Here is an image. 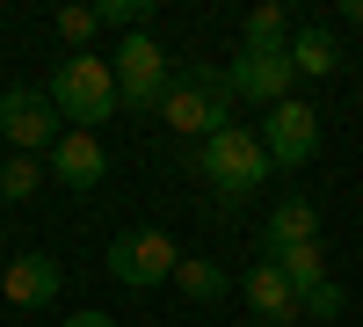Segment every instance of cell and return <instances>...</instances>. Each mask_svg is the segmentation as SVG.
<instances>
[{"instance_id": "cell-1", "label": "cell", "mask_w": 363, "mask_h": 327, "mask_svg": "<svg viewBox=\"0 0 363 327\" xmlns=\"http://www.w3.org/2000/svg\"><path fill=\"white\" fill-rule=\"evenodd\" d=\"M233 73H218V66H189V73H174L167 80V102H160V124L167 131H182V138H218L225 124H233Z\"/></svg>"}, {"instance_id": "cell-2", "label": "cell", "mask_w": 363, "mask_h": 327, "mask_svg": "<svg viewBox=\"0 0 363 327\" xmlns=\"http://www.w3.org/2000/svg\"><path fill=\"white\" fill-rule=\"evenodd\" d=\"M51 109L58 116H73V131H95L102 116H116L124 102H116V73H109V58L95 51H73V58H58V73H51Z\"/></svg>"}, {"instance_id": "cell-3", "label": "cell", "mask_w": 363, "mask_h": 327, "mask_svg": "<svg viewBox=\"0 0 363 327\" xmlns=\"http://www.w3.org/2000/svg\"><path fill=\"white\" fill-rule=\"evenodd\" d=\"M196 167L211 174V189H218L225 204H240L247 189H262L269 174H277V160H269L262 131H247V124H225L218 138H203V145H196Z\"/></svg>"}, {"instance_id": "cell-4", "label": "cell", "mask_w": 363, "mask_h": 327, "mask_svg": "<svg viewBox=\"0 0 363 327\" xmlns=\"http://www.w3.org/2000/svg\"><path fill=\"white\" fill-rule=\"evenodd\" d=\"M109 73H116V102H124V109H160L167 102V80H174L167 73V51L145 37V29L109 51Z\"/></svg>"}, {"instance_id": "cell-5", "label": "cell", "mask_w": 363, "mask_h": 327, "mask_svg": "<svg viewBox=\"0 0 363 327\" xmlns=\"http://www.w3.org/2000/svg\"><path fill=\"white\" fill-rule=\"evenodd\" d=\"M174 240L160 226H138V233H116L109 240V277L124 291H153V284H174Z\"/></svg>"}, {"instance_id": "cell-6", "label": "cell", "mask_w": 363, "mask_h": 327, "mask_svg": "<svg viewBox=\"0 0 363 327\" xmlns=\"http://www.w3.org/2000/svg\"><path fill=\"white\" fill-rule=\"evenodd\" d=\"M0 131H8L15 153H37V145H58V109L44 87H8L0 95Z\"/></svg>"}, {"instance_id": "cell-7", "label": "cell", "mask_w": 363, "mask_h": 327, "mask_svg": "<svg viewBox=\"0 0 363 327\" xmlns=\"http://www.w3.org/2000/svg\"><path fill=\"white\" fill-rule=\"evenodd\" d=\"M262 145H269V160L277 167H306L313 160V145H320V116L306 102H277L262 116Z\"/></svg>"}, {"instance_id": "cell-8", "label": "cell", "mask_w": 363, "mask_h": 327, "mask_svg": "<svg viewBox=\"0 0 363 327\" xmlns=\"http://www.w3.org/2000/svg\"><path fill=\"white\" fill-rule=\"evenodd\" d=\"M233 95H247V102H291V80H298V66H291V51H240L233 58Z\"/></svg>"}, {"instance_id": "cell-9", "label": "cell", "mask_w": 363, "mask_h": 327, "mask_svg": "<svg viewBox=\"0 0 363 327\" xmlns=\"http://www.w3.org/2000/svg\"><path fill=\"white\" fill-rule=\"evenodd\" d=\"M58 284H66V277H58L51 255H15L8 270H0V299H8L15 313H44L58 299Z\"/></svg>"}, {"instance_id": "cell-10", "label": "cell", "mask_w": 363, "mask_h": 327, "mask_svg": "<svg viewBox=\"0 0 363 327\" xmlns=\"http://www.w3.org/2000/svg\"><path fill=\"white\" fill-rule=\"evenodd\" d=\"M51 174H58L66 189H95L102 174H109L102 138H95V131H58V145H51Z\"/></svg>"}, {"instance_id": "cell-11", "label": "cell", "mask_w": 363, "mask_h": 327, "mask_svg": "<svg viewBox=\"0 0 363 327\" xmlns=\"http://www.w3.org/2000/svg\"><path fill=\"white\" fill-rule=\"evenodd\" d=\"M320 240V211L306 196H284L277 211H269V226H262V248L269 255H284V248H313Z\"/></svg>"}, {"instance_id": "cell-12", "label": "cell", "mask_w": 363, "mask_h": 327, "mask_svg": "<svg viewBox=\"0 0 363 327\" xmlns=\"http://www.w3.org/2000/svg\"><path fill=\"white\" fill-rule=\"evenodd\" d=\"M247 306H255L269 327H291V320H298V291H291V277L277 270V262H262V270L247 277Z\"/></svg>"}, {"instance_id": "cell-13", "label": "cell", "mask_w": 363, "mask_h": 327, "mask_svg": "<svg viewBox=\"0 0 363 327\" xmlns=\"http://www.w3.org/2000/svg\"><path fill=\"white\" fill-rule=\"evenodd\" d=\"M291 66L306 73V80H327V73L342 66V44H335V29H320V22L291 29Z\"/></svg>"}, {"instance_id": "cell-14", "label": "cell", "mask_w": 363, "mask_h": 327, "mask_svg": "<svg viewBox=\"0 0 363 327\" xmlns=\"http://www.w3.org/2000/svg\"><path fill=\"white\" fill-rule=\"evenodd\" d=\"M240 51H291V15L277 8V0H262V8L247 15V29H240Z\"/></svg>"}, {"instance_id": "cell-15", "label": "cell", "mask_w": 363, "mask_h": 327, "mask_svg": "<svg viewBox=\"0 0 363 327\" xmlns=\"http://www.w3.org/2000/svg\"><path fill=\"white\" fill-rule=\"evenodd\" d=\"M174 284L189 291L196 306H218V299H225V270H218V262H203V255H182V262H174Z\"/></svg>"}, {"instance_id": "cell-16", "label": "cell", "mask_w": 363, "mask_h": 327, "mask_svg": "<svg viewBox=\"0 0 363 327\" xmlns=\"http://www.w3.org/2000/svg\"><path fill=\"white\" fill-rule=\"evenodd\" d=\"M269 262H277V270L291 277V291H298V299H306L313 284H327V255H320V240H313V248H284V255H269Z\"/></svg>"}, {"instance_id": "cell-17", "label": "cell", "mask_w": 363, "mask_h": 327, "mask_svg": "<svg viewBox=\"0 0 363 327\" xmlns=\"http://www.w3.org/2000/svg\"><path fill=\"white\" fill-rule=\"evenodd\" d=\"M37 189H44V167L29 153H8V167H0V204H29Z\"/></svg>"}, {"instance_id": "cell-18", "label": "cell", "mask_w": 363, "mask_h": 327, "mask_svg": "<svg viewBox=\"0 0 363 327\" xmlns=\"http://www.w3.org/2000/svg\"><path fill=\"white\" fill-rule=\"evenodd\" d=\"M145 15H153V0H102V8H95V22L102 29H124V37H138Z\"/></svg>"}, {"instance_id": "cell-19", "label": "cell", "mask_w": 363, "mask_h": 327, "mask_svg": "<svg viewBox=\"0 0 363 327\" xmlns=\"http://www.w3.org/2000/svg\"><path fill=\"white\" fill-rule=\"evenodd\" d=\"M95 29H102L95 8H58V37H66L73 51H87V37H95Z\"/></svg>"}, {"instance_id": "cell-20", "label": "cell", "mask_w": 363, "mask_h": 327, "mask_svg": "<svg viewBox=\"0 0 363 327\" xmlns=\"http://www.w3.org/2000/svg\"><path fill=\"white\" fill-rule=\"evenodd\" d=\"M298 313H313V320H335V313H342V284H335V277H327V284H313L306 299H298Z\"/></svg>"}, {"instance_id": "cell-21", "label": "cell", "mask_w": 363, "mask_h": 327, "mask_svg": "<svg viewBox=\"0 0 363 327\" xmlns=\"http://www.w3.org/2000/svg\"><path fill=\"white\" fill-rule=\"evenodd\" d=\"M58 327H116L109 313H73V320H58Z\"/></svg>"}, {"instance_id": "cell-22", "label": "cell", "mask_w": 363, "mask_h": 327, "mask_svg": "<svg viewBox=\"0 0 363 327\" xmlns=\"http://www.w3.org/2000/svg\"><path fill=\"white\" fill-rule=\"evenodd\" d=\"M342 22H363V0H342Z\"/></svg>"}, {"instance_id": "cell-23", "label": "cell", "mask_w": 363, "mask_h": 327, "mask_svg": "<svg viewBox=\"0 0 363 327\" xmlns=\"http://www.w3.org/2000/svg\"><path fill=\"white\" fill-rule=\"evenodd\" d=\"M0 248H8V226H0Z\"/></svg>"}]
</instances>
